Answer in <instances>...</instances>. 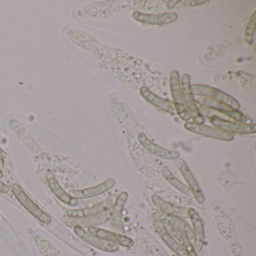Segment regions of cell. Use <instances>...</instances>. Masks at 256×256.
<instances>
[{
  "instance_id": "ba28073f",
  "label": "cell",
  "mask_w": 256,
  "mask_h": 256,
  "mask_svg": "<svg viewBox=\"0 0 256 256\" xmlns=\"http://www.w3.org/2000/svg\"><path fill=\"white\" fill-rule=\"evenodd\" d=\"M113 204V198H109L107 200H103L92 206H86L80 209L68 210L66 212V216L74 220L92 216L112 209Z\"/></svg>"
},
{
  "instance_id": "ac0fdd59",
  "label": "cell",
  "mask_w": 256,
  "mask_h": 256,
  "mask_svg": "<svg viewBox=\"0 0 256 256\" xmlns=\"http://www.w3.org/2000/svg\"><path fill=\"white\" fill-rule=\"evenodd\" d=\"M46 180H47L48 186L50 191L60 200L64 202L66 204L70 205V206H77L78 204V199L73 198L70 193L67 192L62 188L53 173L48 172L46 174Z\"/></svg>"
},
{
  "instance_id": "5b68a950",
  "label": "cell",
  "mask_w": 256,
  "mask_h": 256,
  "mask_svg": "<svg viewBox=\"0 0 256 256\" xmlns=\"http://www.w3.org/2000/svg\"><path fill=\"white\" fill-rule=\"evenodd\" d=\"M184 128L190 132L196 133L204 137L211 138L216 140L230 142L233 140V134L227 132L218 130L215 127L208 126L203 124H196L194 122H186L184 124Z\"/></svg>"
},
{
  "instance_id": "277c9868",
  "label": "cell",
  "mask_w": 256,
  "mask_h": 256,
  "mask_svg": "<svg viewBox=\"0 0 256 256\" xmlns=\"http://www.w3.org/2000/svg\"><path fill=\"white\" fill-rule=\"evenodd\" d=\"M210 122L215 128L227 132L236 133V134H248L256 132V124H240V122H230L221 119L216 116L210 118Z\"/></svg>"
},
{
  "instance_id": "9a60e30c",
  "label": "cell",
  "mask_w": 256,
  "mask_h": 256,
  "mask_svg": "<svg viewBox=\"0 0 256 256\" xmlns=\"http://www.w3.org/2000/svg\"><path fill=\"white\" fill-rule=\"evenodd\" d=\"M132 18L139 23L150 25H164L173 23L178 19L176 13H164V14H151L136 12L133 13Z\"/></svg>"
},
{
  "instance_id": "d6986e66",
  "label": "cell",
  "mask_w": 256,
  "mask_h": 256,
  "mask_svg": "<svg viewBox=\"0 0 256 256\" xmlns=\"http://www.w3.org/2000/svg\"><path fill=\"white\" fill-rule=\"evenodd\" d=\"M140 94L150 104H152L155 107L158 108L160 110H164L168 113L174 114L175 108L172 102L168 100H164L161 97L151 92L146 86H142L140 89Z\"/></svg>"
},
{
  "instance_id": "cb8c5ba5",
  "label": "cell",
  "mask_w": 256,
  "mask_h": 256,
  "mask_svg": "<svg viewBox=\"0 0 256 256\" xmlns=\"http://www.w3.org/2000/svg\"><path fill=\"white\" fill-rule=\"evenodd\" d=\"M256 11L253 12L252 14L250 16L244 32V40L248 46L252 44L253 41V35H254V28H256Z\"/></svg>"
},
{
  "instance_id": "83f0119b",
  "label": "cell",
  "mask_w": 256,
  "mask_h": 256,
  "mask_svg": "<svg viewBox=\"0 0 256 256\" xmlns=\"http://www.w3.org/2000/svg\"><path fill=\"white\" fill-rule=\"evenodd\" d=\"M4 168V158H2V151L0 149V169L2 170Z\"/></svg>"
},
{
  "instance_id": "5bb4252c",
  "label": "cell",
  "mask_w": 256,
  "mask_h": 256,
  "mask_svg": "<svg viewBox=\"0 0 256 256\" xmlns=\"http://www.w3.org/2000/svg\"><path fill=\"white\" fill-rule=\"evenodd\" d=\"M176 166L185 180L186 181L188 188L191 190L192 196H194L196 202L198 204H203L204 202V197L203 193H202V190L198 184L196 178L193 176L192 173L190 170V168L187 166L185 162L181 158L176 160Z\"/></svg>"
},
{
  "instance_id": "4fadbf2b",
  "label": "cell",
  "mask_w": 256,
  "mask_h": 256,
  "mask_svg": "<svg viewBox=\"0 0 256 256\" xmlns=\"http://www.w3.org/2000/svg\"><path fill=\"white\" fill-rule=\"evenodd\" d=\"M128 194L126 192H122L116 198L110 210V224L114 230L120 233H124L122 224V210L125 208L126 203L128 199Z\"/></svg>"
},
{
  "instance_id": "9c48e42d",
  "label": "cell",
  "mask_w": 256,
  "mask_h": 256,
  "mask_svg": "<svg viewBox=\"0 0 256 256\" xmlns=\"http://www.w3.org/2000/svg\"><path fill=\"white\" fill-rule=\"evenodd\" d=\"M152 220L155 222L162 223L163 224H166L170 227L180 230L182 233L185 234L190 240L194 238V234H193L191 226L185 220L181 218V217L168 215L163 212H156L152 215Z\"/></svg>"
},
{
  "instance_id": "44dd1931",
  "label": "cell",
  "mask_w": 256,
  "mask_h": 256,
  "mask_svg": "<svg viewBox=\"0 0 256 256\" xmlns=\"http://www.w3.org/2000/svg\"><path fill=\"white\" fill-rule=\"evenodd\" d=\"M151 200L152 204L163 214L179 217L187 216V208L172 204L166 200H163L158 194H154L151 198Z\"/></svg>"
},
{
  "instance_id": "30bf717a",
  "label": "cell",
  "mask_w": 256,
  "mask_h": 256,
  "mask_svg": "<svg viewBox=\"0 0 256 256\" xmlns=\"http://www.w3.org/2000/svg\"><path fill=\"white\" fill-rule=\"evenodd\" d=\"M115 185V180L113 178H108L104 182L94 186L88 187V188H80V190H71L70 194L76 199H86L96 196H101L104 193L107 192L112 190Z\"/></svg>"
},
{
  "instance_id": "d4e9b609",
  "label": "cell",
  "mask_w": 256,
  "mask_h": 256,
  "mask_svg": "<svg viewBox=\"0 0 256 256\" xmlns=\"http://www.w3.org/2000/svg\"><path fill=\"white\" fill-rule=\"evenodd\" d=\"M206 2H209V1L208 0H196H196H191V1H184L182 5L186 7H194L196 6L206 4Z\"/></svg>"
},
{
  "instance_id": "8fae6325",
  "label": "cell",
  "mask_w": 256,
  "mask_h": 256,
  "mask_svg": "<svg viewBox=\"0 0 256 256\" xmlns=\"http://www.w3.org/2000/svg\"><path fill=\"white\" fill-rule=\"evenodd\" d=\"M74 232L86 244L102 251L108 252H115L119 250V246L116 244H110L100 239L97 236L91 234L89 232L85 230L83 228L79 226H74Z\"/></svg>"
},
{
  "instance_id": "2e32d148",
  "label": "cell",
  "mask_w": 256,
  "mask_h": 256,
  "mask_svg": "<svg viewBox=\"0 0 256 256\" xmlns=\"http://www.w3.org/2000/svg\"><path fill=\"white\" fill-rule=\"evenodd\" d=\"M187 216L190 217L192 224V230L194 234V250L196 253H199L202 251L204 242V230L203 222L199 216L198 212L193 209L188 208L187 209Z\"/></svg>"
},
{
  "instance_id": "3957f363",
  "label": "cell",
  "mask_w": 256,
  "mask_h": 256,
  "mask_svg": "<svg viewBox=\"0 0 256 256\" xmlns=\"http://www.w3.org/2000/svg\"><path fill=\"white\" fill-rule=\"evenodd\" d=\"M192 94L194 96H200L204 98H210L226 104L234 110H238L239 103L226 92H222L216 88H211L206 85L194 84L191 86Z\"/></svg>"
},
{
  "instance_id": "e0dca14e",
  "label": "cell",
  "mask_w": 256,
  "mask_h": 256,
  "mask_svg": "<svg viewBox=\"0 0 256 256\" xmlns=\"http://www.w3.org/2000/svg\"><path fill=\"white\" fill-rule=\"evenodd\" d=\"M110 210L104 211V212L98 214V215L86 217V218H71L66 216L64 218V222L70 227H74V226H79L82 228H89L92 226H96L98 224H103L110 220Z\"/></svg>"
},
{
  "instance_id": "6da1fadb",
  "label": "cell",
  "mask_w": 256,
  "mask_h": 256,
  "mask_svg": "<svg viewBox=\"0 0 256 256\" xmlns=\"http://www.w3.org/2000/svg\"><path fill=\"white\" fill-rule=\"evenodd\" d=\"M11 190L13 194L16 198L19 203L36 220L44 224H49L52 222V217L42 210L29 196H28L24 190L18 184H13L11 186Z\"/></svg>"
},
{
  "instance_id": "7a4b0ae2",
  "label": "cell",
  "mask_w": 256,
  "mask_h": 256,
  "mask_svg": "<svg viewBox=\"0 0 256 256\" xmlns=\"http://www.w3.org/2000/svg\"><path fill=\"white\" fill-rule=\"evenodd\" d=\"M180 90L182 94V102L187 114L191 120V122L196 124H204V119L199 113L196 106V102L193 98L190 84V76L188 74H182L180 80Z\"/></svg>"
},
{
  "instance_id": "7c38bea8",
  "label": "cell",
  "mask_w": 256,
  "mask_h": 256,
  "mask_svg": "<svg viewBox=\"0 0 256 256\" xmlns=\"http://www.w3.org/2000/svg\"><path fill=\"white\" fill-rule=\"evenodd\" d=\"M138 140L139 143L142 144L144 149H146L148 152L154 154L156 156L163 160H174L179 158L180 154L176 151L164 149L162 146L154 144L151 142L148 136L144 132H140L138 134Z\"/></svg>"
},
{
  "instance_id": "484cf974",
  "label": "cell",
  "mask_w": 256,
  "mask_h": 256,
  "mask_svg": "<svg viewBox=\"0 0 256 256\" xmlns=\"http://www.w3.org/2000/svg\"><path fill=\"white\" fill-rule=\"evenodd\" d=\"M10 188L6 185V184H4V182H1L0 181V192L1 193H7L10 192Z\"/></svg>"
},
{
  "instance_id": "4316f807",
  "label": "cell",
  "mask_w": 256,
  "mask_h": 256,
  "mask_svg": "<svg viewBox=\"0 0 256 256\" xmlns=\"http://www.w3.org/2000/svg\"><path fill=\"white\" fill-rule=\"evenodd\" d=\"M180 2L181 1H179V0H178V1H168V2L167 7L168 8H174L176 4H180Z\"/></svg>"
},
{
  "instance_id": "8992f818",
  "label": "cell",
  "mask_w": 256,
  "mask_h": 256,
  "mask_svg": "<svg viewBox=\"0 0 256 256\" xmlns=\"http://www.w3.org/2000/svg\"><path fill=\"white\" fill-rule=\"evenodd\" d=\"M170 89L172 98H173V104L174 106L175 112H176L181 119L187 121V122H191V120H190V118L187 114L185 106L184 104V102H182L180 74L178 72L173 71L170 73Z\"/></svg>"
},
{
  "instance_id": "ffe728a7",
  "label": "cell",
  "mask_w": 256,
  "mask_h": 256,
  "mask_svg": "<svg viewBox=\"0 0 256 256\" xmlns=\"http://www.w3.org/2000/svg\"><path fill=\"white\" fill-rule=\"evenodd\" d=\"M154 228H155L156 232L158 234L163 242L176 254L180 256H186V253L184 251V248L178 244V241L174 239L172 234L168 232L167 228L162 223L155 222L154 223Z\"/></svg>"
},
{
  "instance_id": "7402d4cb",
  "label": "cell",
  "mask_w": 256,
  "mask_h": 256,
  "mask_svg": "<svg viewBox=\"0 0 256 256\" xmlns=\"http://www.w3.org/2000/svg\"><path fill=\"white\" fill-rule=\"evenodd\" d=\"M162 174L164 179H166L172 186L174 187L176 190H178V191L188 196H192L191 190L188 188V186L186 185L184 182H181L180 180H178V178L172 173V172L169 170L168 168L163 167L162 169Z\"/></svg>"
},
{
  "instance_id": "603a6c76",
  "label": "cell",
  "mask_w": 256,
  "mask_h": 256,
  "mask_svg": "<svg viewBox=\"0 0 256 256\" xmlns=\"http://www.w3.org/2000/svg\"><path fill=\"white\" fill-rule=\"evenodd\" d=\"M170 232L176 239L178 244L181 246L184 251L186 253V256H197V253L194 252V247L190 242V239L180 230L170 227Z\"/></svg>"
},
{
  "instance_id": "52a82bcc",
  "label": "cell",
  "mask_w": 256,
  "mask_h": 256,
  "mask_svg": "<svg viewBox=\"0 0 256 256\" xmlns=\"http://www.w3.org/2000/svg\"><path fill=\"white\" fill-rule=\"evenodd\" d=\"M88 232L100 239L106 241V242H110V244L122 246L127 247V248H132L134 245V240L128 236L121 234L110 232L106 229L100 228L96 226L88 228Z\"/></svg>"
},
{
  "instance_id": "f1b7e54d",
  "label": "cell",
  "mask_w": 256,
  "mask_h": 256,
  "mask_svg": "<svg viewBox=\"0 0 256 256\" xmlns=\"http://www.w3.org/2000/svg\"><path fill=\"white\" fill-rule=\"evenodd\" d=\"M4 176V174H2V170L0 169V178H2Z\"/></svg>"
}]
</instances>
